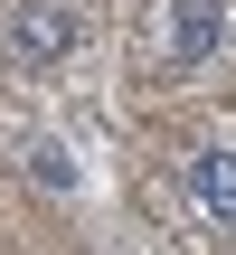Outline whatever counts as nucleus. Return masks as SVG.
I'll return each instance as SVG.
<instances>
[{"label": "nucleus", "mask_w": 236, "mask_h": 255, "mask_svg": "<svg viewBox=\"0 0 236 255\" xmlns=\"http://www.w3.org/2000/svg\"><path fill=\"white\" fill-rule=\"evenodd\" d=\"M76 47H85V9H76V0H19V9H9V66L47 76V66H66Z\"/></svg>", "instance_id": "f257e3e1"}, {"label": "nucleus", "mask_w": 236, "mask_h": 255, "mask_svg": "<svg viewBox=\"0 0 236 255\" xmlns=\"http://www.w3.org/2000/svg\"><path fill=\"white\" fill-rule=\"evenodd\" d=\"M218 47H227V0H161V66L170 76H199Z\"/></svg>", "instance_id": "f03ea898"}, {"label": "nucleus", "mask_w": 236, "mask_h": 255, "mask_svg": "<svg viewBox=\"0 0 236 255\" xmlns=\"http://www.w3.org/2000/svg\"><path fill=\"white\" fill-rule=\"evenodd\" d=\"M180 189H189V208H199L218 237H236V142H208V151H189Z\"/></svg>", "instance_id": "7ed1b4c3"}, {"label": "nucleus", "mask_w": 236, "mask_h": 255, "mask_svg": "<svg viewBox=\"0 0 236 255\" xmlns=\"http://www.w3.org/2000/svg\"><path fill=\"white\" fill-rule=\"evenodd\" d=\"M28 180H38V189H76V161H66L57 142H38V151H28Z\"/></svg>", "instance_id": "20e7f679"}]
</instances>
